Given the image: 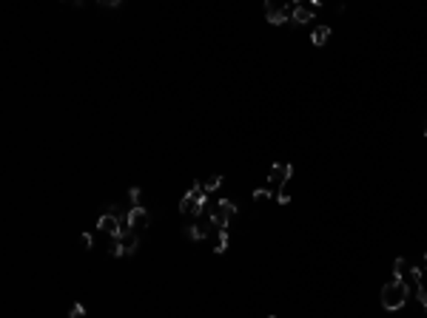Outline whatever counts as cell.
<instances>
[{
    "instance_id": "cell-1",
    "label": "cell",
    "mask_w": 427,
    "mask_h": 318,
    "mask_svg": "<svg viewBox=\"0 0 427 318\" xmlns=\"http://www.w3.org/2000/svg\"><path fill=\"white\" fill-rule=\"evenodd\" d=\"M407 296H410V284L405 279H396L393 275L390 282L382 287V307L384 310H402L407 304Z\"/></svg>"
},
{
    "instance_id": "cell-23",
    "label": "cell",
    "mask_w": 427,
    "mask_h": 318,
    "mask_svg": "<svg viewBox=\"0 0 427 318\" xmlns=\"http://www.w3.org/2000/svg\"><path fill=\"white\" fill-rule=\"evenodd\" d=\"M424 137H427V128H424Z\"/></svg>"
},
{
    "instance_id": "cell-8",
    "label": "cell",
    "mask_w": 427,
    "mask_h": 318,
    "mask_svg": "<svg viewBox=\"0 0 427 318\" xmlns=\"http://www.w3.org/2000/svg\"><path fill=\"white\" fill-rule=\"evenodd\" d=\"M97 230L109 233V236H120V219L114 213H103L100 222H97Z\"/></svg>"
},
{
    "instance_id": "cell-7",
    "label": "cell",
    "mask_w": 427,
    "mask_h": 318,
    "mask_svg": "<svg viewBox=\"0 0 427 318\" xmlns=\"http://www.w3.org/2000/svg\"><path fill=\"white\" fill-rule=\"evenodd\" d=\"M316 9H319V3H297V6H293V15H290V23H297V26L311 23Z\"/></svg>"
},
{
    "instance_id": "cell-17",
    "label": "cell",
    "mask_w": 427,
    "mask_h": 318,
    "mask_svg": "<svg viewBox=\"0 0 427 318\" xmlns=\"http://www.w3.org/2000/svg\"><path fill=\"white\" fill-rule=\"evenodd\" d=\"M140 196H143V190H140V188H131V190H128V199H131V208H140Z\"/></svg>"
},
{
    "instance_id": "cell-20",
    "label": "cell",
    "mask_w": 427,
    "mask_h": 318,
    "mask_svg": "<svg viewBox=\"0 0 427 318\" xmlns=\"http://www.w3.org/2000/svg\"><path fill=\"white\" fill-rule=\"evenodd\" d=\"M416 296H419V304L421 307H427V287L421 284V287H416Z\"/></svg>"
},
{
    "instance_id": "cell-22",
    "label": "cell",
    "mask_w": 427,
    "mask_h": 318,
    "mask_svg": "<svg viewBox=\"0 0 427 318\" xmlns=\"http://www.w3.org/2000/svg\"><path fill=\"white\" fill-rule=\"evenodd\" d=\"M421 267H424V270H427V253H424V264H421Z\"/></svg>"
},
{
    "instance_id": "cell-12",
    "label": "cell",
    "mask_w": 427,
    "mask_h": 318,
    "mask_svg": "<svg viewBox=\"0 0 427 318\" xmlns=\"http://www.w3.org/2000/svg\"><path fill=\"white\" fill-rule=\"evenodd\" d=\"M228 250V230H217V247H214V253L222 256Z\"/></svg>"
},
{
    "instance_id": "cell-10",
    "label": "cell",
    "mask_w": 427,
    "mask_h": 318,
    "mask_svg": "<svg viewBox=\"0 0 427 318\" xmlns=\"http://www.w3.org/2000/svg\"><path fill=\"white\" fill-rule=\"evenodd\" d=\"M208 227H214V224H203V222H196V224H188V227H185V236L188 238H194V242H203L205 236H208Z\"/></svg>"
},
{
    "instance_id": "cell-4",
    "label": "cell",
    "mask_w": 427,
    "mask_h": 318,
    "mask_svg": "<svg viewBox=\"0 0 427 318\" xmlns=\"http://www.w3.org/2000/svg\"><path fill=\"white\" fill-rule=\"evenodd\" d=\"M140 247L137 233H123V236H111V256H134Z\"/></svg>"
},
{
    "instance_id": "cell-3",
    "label": "cell",
    "mask_w": 427,
    "mask_h": 318,
    "mask_svg": "<svg viewBox=\"0 0 427 318\" xmlns=\"http://www.w3.org/2000/svg\"><path fill=\"white\" fill-rule=\"evenodd\" d=\"M234 216H237V205L231 199H217L214 208H211V224L217 230H228V224H231Z\"/></svg>"
},
{
    "instance_id": "cell-9",
    "label": "cell",
    "mask_w": 427,
    "mask_h": 318,
    "mask_svg": "<svg viewBox=\"0 0 427 318\" xmlns=\"http://www.w3.org/2000/svg\"><path fill=\"white\" fill-rule=\"evenodd\" d=\"M128 222L134 230H143V227H148V210L140 205V208H131L128 210Z\"/></svg>"
},
{
    "instance_id": "cell-15",
    "label": "cell",
    "mask_w": 427,
    "mask_h": 318,
    "mask_svg": "<svg viewBox=\"0 0 427 318\" xmlns=\"http://www.w3.org/2000/svg\"><path fill=\"white\" fill-rule=\"evenodd\" d=\"M219 185H222V176H219V174H214V176H211V179H208V182H203V188H205V193H214V190H217V188H219Z\"/></svg>"
},
{
    "instance_id": "cell-6",
    "label": "cell",
    "mask_w": 427,
    "mask_h": 318,
    "mask_svg": "<svg viewBox=\"0 0 427 318\" xmlns=\"http://www.w3.org/2000/svg\"><path fill=\"white\" fill-rule=\"evenodd\" d=\"M293 6H297V3H288V6H282V9H276L274 3H265V17H268V23H274V26H282V23H288L290 20V15H293Z\"/></svg>"
},
{
    "instance_id": "cell-16",
    "label": "cell",
    "mask_w": 427,
    "mask_h": 318,
    "mask_svg": "<svg viewBox=\"0 0 427 318\" xmlns=\"http://www.w3.org/2000/svg\"><path fill=\"white\" fill-rule=\"evenodd\" d=\"M276 202H279V205H288L290 202V188H288V185H282V188L276 190Z\"/></svg>"
},
{
    "instance_id": "cell-2",
    "label": "cell",
    "mask_w": 427,
    "mask_h": 318,
    "mask_svg": "<svg viewBox=\"0 0 427 318\" xmlns=\"http://www.w3.org/2000/svg\"><path fill=\"white\" fill-rule=\"evenodd\" d=\"M205 205H208V193H205V188L200 182H194L191 190L180 199V213H185V216H203Z\"/></svg>"
},
{
    "instance_id": "cell-14",
    "label": "cell",
    "mask_w": 427,
    "mask_h": 318,
    "mask_svg": "<svg viewBox=\"0 0 427 318\" xmlns=\"http://www.w3.org/2000/svg\"><path fill=\"white\" fill-rule=\"evenodd\" d=\"M407 279H410L416 287H421V279H424V267H410V270H407Z\"/></svg>"
},
{
    "instance_id": "cell-21",
    "label": "cell",
    "mask_w": 427,
    "mask_h": 318,
    "mask_svg": "<svg viewBox=\"0 0 427 318\" xmlns=\"http://www.w3.org/2000/svg\"><path fill=\"white\" fill-rule=\"evenodd\" d=\"M80 245H83V247H86V250H88V247L94 245V238L88 236V233H83V236H80Z\"/></svg>"
},
{
    "instance_id": "cell-18",
    "label": "cell",
    "mask_w": 427,
    "mask_h": 318,
    "mask_svg": "<svg viewBox=\"0 0 427 318\" xmlns=\"http://www.w3.org/2000/svg\"><path fill=\"white\" fill-rule=\"evenodd\" d=\"M271 196H274V193H271L268 188H259V190H253V199H256V202H262V199H271Z\"/></svg>"
},
{
    "instance_id": "cell-13",
    "label": "cell",
    "mask_w": 427,
    "mask_h": 318,
    "mask_svg": "<svg viewBox=\"0 0 427 318\" xmlns=\"http://www.w3.org/2000/svg\"><path fill=\"white\" fill-rule=\"evenodd\" d=\"M407 270H410V264H407L405 259H396V264H393V275H396V279H405Z\"/></svg>"
},
{
    "instance_id": "cell-24",
    "label": "cell",
    "mask_w": 427,
    "mask_h": 318,
    "mask_svg": "<svg viewBox=\"0 0 427 318\" xmlns=\"http://www.w3.org/2000/svg\"><path fill=\"white\" fill-rule=\"evenodd\" d=\"M271 318H276V315H271Z\"/></svg>"
},
{
    "instance_id": "cell-11",
    "label": "cell",
    "mask_w": 427,
    "mask_h": 318,
    "mask_svg": "<svg viewBox=\"0 0 427 318\" xmlns=\"http://www.w3.org/2000/svg\"><path fill=\"white\" fill-rule=\"evenodd\" d=\"M327 37H331V26H316V29H313V34H311V43H313V46H325Z\"/></svg>"
},
{
    "instance_id": "cell-5",
    "label": "cell",
    "mask_w": 427,
    "mask_h": 318,
    "mask_svg": "<svg viewBox=\"0 0 427 318\" xmlns=\"http://www.w3.org/2000/svg\"><path fill=\"white\" fill-rule=\"evenodd\" d=\"M290 176H293V165L290 162H276L274 168H271V174H268V190L274 193V190H279L282 185H288Z\"/></svg>"
},
{
    "instance_id": "cell-19",
    "label": "cell",
    "mask_w": 427,
    "mask_h": 318,
    "mask_svg": "<svg viewBox=\"0 0 427 318\" xmlns=\"http://www.w3.org/2000/svg\"><path fill=\"white\" fill-rule=\"evenodd\" d=\"M83 315H86V307H83V304H74L72 312H69V318H83Z\"/></svg>"
}]
</instances>
